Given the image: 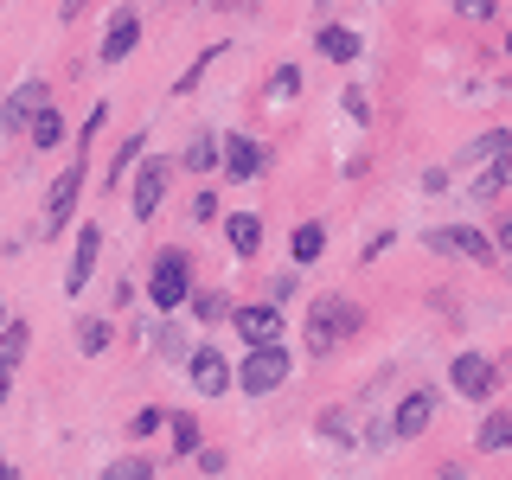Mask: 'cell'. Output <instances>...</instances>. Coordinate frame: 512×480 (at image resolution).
<instances>
[{
	"instance_id": "6da1fadb",
	"label": "cell",
	"mask_w": 512,
	"mask_h": 480,
	"mask_svg": "<svg viewBox=\"0 0 512 480\" xmlns=\"http://www.w3.org/2000/svg\"><path fill=\"white\" fill-rule=\"evenodd\" d=\"M352 327H359V308H352V301H340V295L314 301L308 308V352H333Z\"/></svg>"
},
{
	"instance_id": "7a4b0ae2",
	"label": "cell",
	"mask_w": 512,
	"mask_h": 480,
	"mask_svg": "<svg viewBox=\"0 0 512 480\" xmlns=\"http://www.w3.org/2000/svg\"><path fill=\"white\" fill-rule=\"evenodd\" d=\"M186 250H160L154 256V276H148V295H154V308L167 314V308H180V301H192V282H186Z\"/></svg>"
},
{
	"instance_id": "3957f363",
	"label": "cell",
	"mask_w": 512,
	"mask_h": 480,
	"mask_svg": "<svg viewBox=\"0 0 512 480\" xmlns=\"http://www.w3.org/2000/svg\"><path fill=\"white\" fill-rule=\"evenodd\" d=\"M448 384H455V397H468V404H480V397L500 391V365L480 359V352H461L455 365H448Z\"/></svg>"
},
{
	"instance_id": "277c9868",
	"label": "cell",
	"mask_w": 512,
	"mask_h": 480,
	"mask_svg": "<svg viewBox=\"0 0 512 480\" xmlns=\"http://www.w3.org/2000/svg\"><path fill=\"white\" fill-rule=\"evenodd\" d=\"M282 378H288V352L282 346H256L250 359H244V372H237V384H244L250 397H269Z\"/></svg>"
},
{
	"instance_id": "5b68a950",
	"label": "cell",
	"mask_w": 512,
	"mask_h": 480,
	"mask_svg": "<svg viewBox=\"0 0 512 480\" xmlns=\"http://www.w3.org/2000/svg\"><path fill=\"white\" fill-rule=\"evenodd\" d=\"M45 103H52V90H45L39 77H32V84H20L13 96H0V135H7V128H32V116H39Z\"/></svg>"
},
{
	"instance_id": "8992f818",
	"label": "cell",
	"mask_w": 512,
	"mask_h": 480,
	"mask_svg": "<svg viewBox=\"0 0 512 480\" xmlns=\"http://www.w3.org/2000/svg\"><path fill=\"white\" fill-rule=\"evenodd\" d=\"M231 327L250 340V352L256 346H276V333H282V314H276V301H250V308H237L231 314Z\"/></svg>"
},
{
	"instance_id": "52a82bcc",
	"label": "cell",
	"mask_w": 512,
	"mask_h": 480,
	"mask_svg": "<svg viewBox=\"0 0 512 480\" xmlns=\"http://www.w3.org/2000/svg\"><path fill=\"white\" fill-rule=\"evenodd\" d=\"M263 160H269V154L256 148L250 135H224V167H218V173L244 186V180H256V173H263Z\"/></svg>"
},
{
	"instance_id": "ba28073f",
	"label": "cell",
	"mask_w": 512,
	"mask_h": 480,
	"mask_svg": "<svg viewBox=\"0 0 512 480\" xmlns=\"http://www.w3.org/2000/svg\"><path fill=\"white\" fill-rule=\"evenodd\" d=\"M135 39H141V13L116 7V13H109V32H103V64H122L128 52H135Z\"/></svg>"
},
{
	"instance_id": "9c48e42d",
	"label": "cell",
	"mask_w": 512,
	"mask_h": 480,
	"mask_svg": "<svg viewBox=\"0 0 512 480\" xmlns=\"http://www.w3.org/2000/svg\"><path fill=\"white\" fill-rule=\"evenodd\" d=\"M512 154V128H487L480 141H468V148L455 154V173H474V167H493V160Z\"/></svg>"
},
{
	"instance_id": "30bf717a",
	"label": "cell",
	"mask_w": 512,
	"mask_h": 480,
	"mask_svg": "<svg viewBox=\"0 0 512 480\" xmlns=\"http://www.w3.org/2000/svg\"><path fill=\"white\" fill-rule=\"evenodd\" d=\"M186 372H192V391H205V397H218V391H231V365H224V352L212 346H199L186 359Z\"/></svg>"
},
{
	"instance_id": "8fae6325",
	"label": "cell",
	"mask_w": 512,
	"mask_h": 480,
	"mask_svg": "<svg viewBox=\"0 0 512 480\" xmlns=\"http://www.w3.org/2000/svg\"><path fill=\"white\" fill-rule=\"evenodd\" d=\"M84 160H77V167H64V180H58V192H52V205H45V231H64V224H71V205H77V192H84Z\"/></svg>"
},
{
	"instance_id": "7c38bea8",
	"label": "cell",
	"mask_w": 512,
	"mask_h": 480,
	"mask_svg": "<svg viewBox=\"0 0 512 480\" xmlns=\"http://www.w3.org/2000/svg\"><path fill=\"white\" fill-rule=\"evenodd\" d=\"M167 180H173L167 160H148V167L135 173V218H154V205L167 199Z\"/></svg>"
},
{
	"instance_id": "4fadbf2b",
	"label": "cell",
	"mask_w": 512,
	"mask_h": 480,
	"mask_svg": "<svg viewBox=\"0 0 512 480\" xmlns=\"http://www.w3.org/2000/svg\"><path fill=\"white\" fill-rule=\"evenodd\" d=\"M96 250H103V224H84V237H77V256H71V276H64V288H90L96 276Z\"/></svg>"
},
{
	"instance_id": "5bb4252c",
	"label": "cell",
	"mask_w": 512,
	"mask_h": 480,
	"mask_svg": "<svg viewBox=\"0 0 512 480\" xmlns=\"http://www.w3.org/2000/svg\"><path fill=\"white\" fill-rule=\"evenodd\" d=\"M429 416H436V397H429V391H410L404 404H397L391 429H397V436H423V429H429Z\"/></svg>"
},
{
	"instance_id": "9a60e30c",
	"label": "cell",
	"mask_w": 512,
	"mask_h": 480,
	"mask_svg": "<svg viewBox=\"0 0 512 480\" xmlns=\"http://www.w3.org/2000/svg\"><path fill=\"white\" fill-rule=\"evenodd\" d=\"M436 244L442 250H461V256H474V263H493V237H480V231H468V224H455V231H436Z\"/></svg>"
},
{
	"instance_id": "2e32d148",
	"label": "cell",
	"mask_w": 512,
	"mask_h": 480,
	"mask_svg": "<svg viewBox=\"0 0 512 480\" xmlns=\"http://www.w3.org/2000/svg\"><path fill=\"white\" fill-rule=\"evenodd\" d=\"M224 237H231L237 256H256V250H263V218H256V212H231V218H224Z\"/></svg>"
},
{
	"instance_id": "e0dca14e",
	"label": "cell",
	"mask_w": 512,
	"mask_h": 480,
	"mask_svg": "<svg viewBox=\"0 0 512 480\" xmlns=\"http://www.w3.org/2000/svg\"><path fill=\"white\" fill-rule=\"evenodd\" d=\"M320 58H333V64H359V32H346V26H320Z\"/></svg>"
},
{
	"instance_id": "ac0fdd59",
	"label": "cell",
	"mask_w": 512,
	"mask_h": 480,
	"mask_svg": "<svg viewBox=\"0 0 512 480\" xmlns=\"http://www.w3.org/2000/svg\"><path fill=\"white\" fill-rule=\"evenodd\" d=\"M474 448H480V455H500V448H512V416H506V410H493L487 423L474 429Z\"/></svg>"
},
{
	"instance_id": "d6986e66",
	"label": "cell",
	"mask_w": 512,
	"mask_h": 480,
	"mask_svg": "<svg viewBox=\"0 0 512 480\" xmlns=\"http://www.w3.org/2000/svg\"><path fill=\"white\" fill-rule=\"evenodd\" d=\"M186 167H192V173H212V167H224V141H218V135H192Z\"/></svg>"
},
{
	"instance_id": "ffe728a7",
	"label": "cell",
	"mask_w": 512,
	"mask_h": 480,
	"mask_svg": "<svg viewBox=\"0 0 512 480\" xmlns=\"http://www.w3.org/2000/svg\"><path fill=\"white\" fill-rule=\"evenodd\" d=\"M26 135H32V148H58V141H64V116H58L52 103H45L39 116H32V128H26Z\"/></svg>"
},
{
	"instance_id": "44dd1931",
	"label": "cell",
	"mask_w": 512,
	"mask_h": 480,
	"mask_svg": "<svg viewBox=\"0 0 512 480\" xmlns=\"http://www.w3.org/2000/svg\"><path fill=\"white\" fill-rule=\"evenodd\" d=\"M506 180H512V154H506V160H493V167L480 173V180H474L468 192H474V199H500V192H506Z\"/></svg>"
},
{
	"instance_id": "7402d4cb",
	"label": "cell",
	"mask_w": 512,
	"mask_h": 480,
	"mask_svg": "<svg viewBox=\"0 0 512 480\" xmlns=\"http://www.w3.org/2000/svg\"><path fill=\"white\" fill-rule=\"evenodd\" d=\"M288 250H295V263H314V256L327 250V231H320V224H301V231L288 237Z\"/></svg>"
},
{
	"instance_id": "603a6c76",
	"label": "cell",
	"mask_w": 512,
	"mask_h": 480,
	"mask_svg": "<svg viewBox=\"0 0 512 480\" xmlns=\"http://www.w3.org/2000/svg\"><path fill=\"white\" fill-rule=\"evenodd\" d=\"M192 314H199V320H205V327H212V320H231L237 308H231V301H224V295H218V288H199V295H192Z\"/></svg>"
},
{
	"instance_id": "cb8c5ba5",
	"label": "cell",
	"mask_w": 512,
	"mask_h": 480,
	"mask_svg": "<svg viewBox=\"0 0 512 480\" xmlns=\"http://www.w3.org/2000/svg\"><path fill=\"white\" fill-rule=\"evenodd\" d=\"M20 352H26V327H20V320H7V327H0V372H13Z\"/></svg>"
},
{
	"instance_id": "d4e9b609",
	"label": "cell",
	"mask_w": 512,
	"mask_h": 480,
	"mask_svg": "<svg viewBox=\"0 0 512 480\" xmlns=\"http://www.w3.org/2000/svg\"><path fill=\"white\" fill-rule=\"evenodd\" d=\"M167 429H173V455H199V416H186V410H180Z\"/></svg>"
},
{
	"instance_id": "484cf974",
	"label": "cell",
	"mask_w": 512,
	"mask_h": 480,
	"mask_svg": "<svg viewBox=\"0 0 512 480\" xmlns=\"http://www.w3.org/2000/svg\"><path fill=\"white\" fill-rule=\"evenodd\" d=\"M135 154H141V135H128L122 148H116V160H109V173H103V186H116V180H128V167H135Z\"/></svg>"
},
{
	"instance_id": "4316f807",
	"label": "cell",
	"mask_w": 512,
	"mask_h": 480,
	"mask_svg": "<svg viewBox=\"0 0 512 480\" xmlns=\"http://www.w3.org/2000/svg\"><path fill=\"white\" fill-rule=\"evenodd\" d=\"M109 346V320H77V352H103Z\"/></svg>"
},
{
	"instance_id": "83f0119b",
	"label": "cell",
	"mask_w": 512,
	"mask_h": 480,
	"mask_svg": "<svg viewBox=\"0 0 512 480\" xmlns=\"http://www.w3.org/2000/svg\"><path fill=\"white\" fill-rule=\"evenodd\" d=\"M103 480H154V468H148V461H135V455H128V461H109V468H103Z\"/></svg>"
},
{
	"instance_id": "f1b7e54d",
	"label": "cell",
	"mask_w": 512,
	"mask_h": 480,
	"mask_svg": "<svg viewBox=\"0 0 512 480\" xmlns=\"http://www.w3.org/2000/svg\"><path fill=\"white\" fill-rule=\"evenodd\" d=\"M295 90H301V71H295V64H282V71L269 77V96L282 103V96H295Z\"/></svg>"
},
{
	"instance_id": "f546056e",
	"label": "cell",
	"mask_w": 512,
	"mask_h": 480,
	"mask_svg": "<svg viewBox=\"0 0 512 480\" xmlns=\"http://www.w3.org/2000/svg\"><path fill=\"white\" fill-rule=\"evenodd\" d=\"M167 423H173L167 410H141L135 423H128V436H154V429H167Z\"/></svg>"
},
{
	"instance_id": "4dcf8cb0",
	"label": "cell",
	"mask_w": 512,
	"mask_h": 480,
	"mask_svg": "<svg viewBox=\"0 0 512 480\" xmlns=\"http://www.w3.org/2000/svg\"><path fill=\"white\" fill-rule=\"evenodd\" d=\"M192 218L212 224V218H218V192H199V199H192Z\"/></svg>"
},
{
	"instance_id": "1f68e13d",
	"label": "cell",
	"mask_w": 512,
	"mask_h": 480,
	"mask_svg": "<svg viewBox=\"0 0 512 480\" xmlns=\"http://www.w3.org/2000/svg\"><path fill=\"white\" fill-rule=\"evenodd\" d=\"M461 20H493V0H455Z\"/></svg>"
},
{
	"instance_id": "d6a6232c",
	"label": "cell",
	"mask_w": 512,
	"mask_h": 480,
	"mask_svg": "<svg viewBox=\"0 0 512 480\" xmlns=\"http://www.w3.org/2000/svg\"><path fill=\"white\" fill-rule=\"evenodd\" d=\"M493 250L512 256V218H506V224H493Z\"/></svg>"
},
{
	"instance_id": "836d02e7",
	"label": "cell",
	"mask_w": 512,
	"mask_h": 480,
	"mask_svg": "<svg viewBox=\"0 0 512 480\" xmlns=\"http://www.w3.org/2000/svg\"><path fill=\"white\" fill-rule=\"evenodd\" d=\"M7 391H13V372H0V404H7Z\"/></svg>"
},
{
	"instance_id": "e575fe53",
	"label": "cell",
	"mask_w": 512,
	"mask_h": 480,
	"mask_svg": "<svg viewBox=\"0 0 512 480\" xmlns=\"http://www.w3.org/2000/svg\"><path fill=\"white\" fill-rule=\"evenodd\" d=\"M0 480H20V468H13V461H0Z\"/></svg>"
},
{
	"instance_id": "d590c367",
	"label": "cell",
	"mask_w": 512,
	"mask_h": 480,
	"mask_svg": "<svg viewBox=\"0 0 512 480\" xmlns=\"http://www.w3.org/2000/svg\"><path fill=\"white\" fill-rule=\"evenodd\" d=\"M436 480H468V474H461V468H442V474H436Z\"/></svg>"
},
{
	"instance_id": "8d00e7d4",
	"label": "cell",
	"mask_w": 512,
	"mask_h": 480,
	"mask_svg": "<svg viewBox=\"0 0 512 480\" xmlns=\"http://www.w3.org/2000/svg\"><path fill=\"white\" fill-rule=\"evenodd\" d=\"M506 52H512V32H506Z\"/></svg>"
},
{
	"instance_id": "74e56055",
	"label": "cell",
	"mask_w": 512,
	"mask_h": 480,
	"mask_svg": "<svg viewBox=\"0 0 512 480\" xmlns=\"http://www.w3.org/2000/svg\"><path fill=\"white\" fill-rule=\"evenodd\" d=\"M0 327H7V314H0Z\"/></svg>"
}]
</instances>
